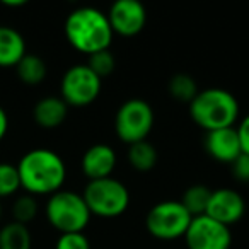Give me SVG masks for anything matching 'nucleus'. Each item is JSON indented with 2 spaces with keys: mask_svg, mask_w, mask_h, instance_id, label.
I'll list each match as a JSON object with an SVG mask.
<instances>
[{
  "mask_svg": "<svg viewBox=\"0 0 249 249\" xmlns=\"http://www.w3.org/2000/svg\"><path fill=\"white\" fill-rule=\"evenodd\" d=\"M21 188L31 196H43L62 190L67 178L63 159L50 149H33L18 164Z\"/></svg>",
  "mask_w": 249,
  "mask_h": 249,
  "instance_id": "f257e3e1",
  "label": "nucleus"
},
{
  "mask_svg": "<svg viewBox=\"0 0 249 249\" xmlns=\"http://www.w3.org/2000/svg\"><path fill=\"white\" fill-rule=\"evenodd\" d=\"M67 41L77 52L92 55V53L109 50L113 41V29L107 16L94 7H80L70 12L65 21Z\"/></svg>",
  "mask_w": 249,
  "mask_h": 249,
  "instance_id": "f03ea898",
  "label": "nucleus"
},
{
  "mask_svg": "<svg viewBox=\"0 0 249 249\" xmlns=\"http://www.w3.org/2000/svg\"><path fill=\"white\" fill-rule=\"evenodd\" d=\"M190 116L205 132L232 128L239 118V103L232 92L212 87L200 90L191 101Z\"/></svg>",
  "mask_w": 249,
  "mask_h": 249,
  "instance_id": "7ed1b4c3",
  "label": "nucleus"
},
{
  "mask_svg": "<svg viewBox=\"0 0 249 249\" xmlns=\"http://www.w3.org/2000/svg\"><path fill=\"white\" fill-rule=\"evenodd\" d=\"M45 212L50 225L56 229L60 234L84 232L92 217L82 195L69 190H60L53 193L48 198Z\"/></svg>",
  "mask_w": 249,
  "mask_h": 249,
  "instance_id": "20e7f679",
  "label": "nucleus"
},
{
  "mask_svg": "<svg viewBox=\"0 0 249 249\" xmlns=\"http://www.w3.org/2000/svg\"><path fill=\"white\" fill-rule=\"evenodd\" d=\"M82 198L90 215H97L103 218L120 217L130 205L128 188L114 178L89 181L84 188Z\"/></svg>",
  "mask_w": 249,
  "mask_h": 249,
  "instance_id": "39448f33",
  "label": "nucleus"
},
{
  "mask_svg": "<svg viewBox=\"0 0 249 249\" xmlns=\"http://www.w3.org/2000/svg\"><path fill=\"white\" fill-rule=\"evenodd\" d=\"M191 217L181 201L166 200L154 205L145 218V227L149 234L160 241H174L184 237L190 227Z\"/></svg>",
  "mask_w": 249,
  "mask_h": 249,
  "instance_id": "423d86ee",
  "label": "nucleus"
},
{
  "mask_svg": "<svg viewBox=\"0 0 249 249\" xmlns=\"http://www.w3.org/2000/svg\"><path fill=\"white\" fill-rule=\"evenodd\" d=\"M154 128V109L143 99H128L114 116V130L121 142L137 143L147 140Z\"/></svg>",
  "mask_w": 249,
  "mask_h": 249,
  "instance_id": "0eeeda50",
  "label": "nucleus"
},
{
  "mask_svg": "<svg viewBox=\"0 0 249 249\" xmlns=\"http://www.w3.org/2000/svg\"><path fill=\"white\" fill-rule=\"evenodd\" d=\"M60 92H62V99L67 103V106H89L99 96L101 79L86 63L73 65L63 73Z\"/></svg>",
  "mask_w": 249,
  "mask_h": 249,
  "instance_id": "6e6552de",
  "label": "nucleus"
},
{
  "mask_svg": "<svg viewBox=\"0 0 249 249\" xmlns=\"http://www.w3.org/2000/svg\"><path fill=\"white\" fill-rule=\"evenodd\" d=\"M184 241L188 249H229L232 244V234L227 225L208 215H200L191 220Z\"/></svg>",
  "mask_w": 249,
  "mask_h": 249,
  "instance_id": "1a4fd4ad",
  "label": "nucleus"
},
{
  "mask_svg": "<svg viewBox=\"0 0 249 249\" xmlns=\"http://www.w3.org/2000/svg\"><path fill=\"white\" fill-rule=\"evenodd\" d=\"M107 21L113 29V35L120 36H137L142 33L147 22V11L137 0H118L109 7Z\"/></svg>",
  "mask_w": 249,
  "mask_h": 249,
  "instance_id": "9d476101",
  "label": "nucleus"
},
{
  "mask_svg": "<svg viewBox=\"0 0 249 249\" xmlns=\"http://www.w3.org/2000/svg\"><path fill=\"white\" fill-rule=\"evenodd\" d=\"M244 212V198L237 191L232 190V188H218V190H212L210 201H208L205 215L231 227L232 224L241 220Z\"/></svg>",
  "mask_w": 249,
  "mask_h": 249,
  "instance_id": "9b49d317",
  "label": "nucleus"
},
{
  "mask_svg": "<svg viewBox=\"0 0 249 249\" xmlns=\"http://www.w3.org/2000/svg\"><path fill=\"white\" fill-rule=\"evenodd\" d=\"M80 167L89 181L111 178L116 167V154L106 143H96L84 152Z\"/></svg>",
  "mask_w": 249,
  "mask_h": 249,
  "instance_id": "f8f14e48",
  "label": "nucleus"
},
{
  "mask_svg": "<svg viewBox=\"0 0 249 249\" xmlns=\"http://www.w3.org/2000/svg\"><path fill=\"white\" fill-rule=\"evenodd\" d=\"M205 150L215 160H218V162L232 164L242 154L237 130L232 126V128L207 132V137H205Z\"/></svg>",
  "mask_w": 249,
  "mask_h": 249,
  "instance_id": "ddd939ff",
  "label": "nucleus"
},
{
  "mask_svg": "<svg viewBox=\"0 0 249 249\" xmlns=\"http://www.w3.org/2000/svg\"><path fill=\"white\" fill-rule=\"evenodd\" d=\"M67 113H69V106L62 97H43L38 101L33 109V116L35 121L41 126V128H58L60 124L65 121Z\"/></svg>",
  "mask_w": 249,
  "mask_h": 249,
  "instance_id": "4468645a",
  "label": "nucleus"
},
{
  "mask_svg": "<svg viewBox=\"0 0 249 249\" xmlns=\"http://www.w3.org/2000/svg\"><path fill=\"white\" fill-rule=\"evenodd\" d=\"M26 55V41L19 31L9 26H0V67H16Z\"/></svg>",
  "mask_w": 249,
  "mask_h": 249,
  "instance_id": "2eb2a0df",
  "label": "nucleus"
},
{
  "mask_svg": "<svg viewBox=\"0 0 249 249\" xmlns=\"http://www.w3.org/2000/svg\"><path fill=\"white\" fill-rule=\"evenodd\" d=\"M33 237L28 225L11 222L0 229V249H31Z\"/></svg>",
  "mask_w": 249,
  "mask_h": 249,
  "instance_id": "dca6fc26",
  "label": "nucleus"
},
{
  "mask_svg": "<svg viewBox=\"0 0 249 249\" xmlns=\"http://www.w3.org/2000/svg\"><path fill=\"white\" fill-rule=\"evenodd\" d=\"M16 70H18V77L21 79V82H24L26 86H38V84H41L46 77V72H48L46 63L39 56L28 55V53L16 65Z\"/></svg>",
  "mask_w": 249,
  "mask_h": 249,
  "instance_id": "f3484780",
  "label": "nucleus"
},
{
  "mask_svg": "<svg viewBox=\"0 0 249 249\" xmlns=\"http://www.w3.org/2000/svg\"><path fill=\"white\" fill-rule=\"evenodd\" d=\"M210 195H212V190L205 186V184H193V186H190L184 191L183 198H181L179 201H181V205L186 208L188 213L195 218V217H200V215L207 213Z\"/></svg>",
  "mask_w": 249,
  "mask_h": 249,
  "instance_id": "a211bd4d",
  "label": "nucleus"
},
{
  "mask_svg": "<svg viewBox=\"0 0 249 249\" xmlns=\"http://www.w3.org/2000/svg\"><path fill=\"white\" fill-rule=\"evenodd\" d=\"M128 160L133 169L140 171V173H147V171L156 167L157 150H156V147L150 142H147V140L132 143L128 149Z\"/></svg>",
  "mask_w": 249,
  "mask_h": 249,
  "instance_id": "6ab92c4d",
  "label": "nucleus"
},
{
  "mask_svg": "<svg viewBox=\"0 0 249 249\" xmlns=\"http://www.w3.org/2000/svg\"><path fill=\"white\" fill-rule=\"evenodd\" d=\"M167 89L173 99L179 101V103H191L196 97V94L200 92L196 86V80L188 73H176L171 77Z\"/></svg>",
  "mask_w": 249,
  "mask_h": 249,
  "instance_id": "aec40b11",
  "label": "nucleus"
},
{
  "mask_svg": "<svg viewBox=\"0 0 249 249\" xmlns=\"http://www.w3.org/2000/svg\"><path fill=\"white\" fill-rule=\"evenodd\" d=\"M21 188L18 166L9 162H0V198H7L18 193Z\"/></svg>",
  "mask_w": 249,
  "mask_h": 249,
  "instance_id": "412c9836",
  "label": "nucleus"
},
{
  "mask_svg": "<svg viewBox=\"0 0 249 249\" xmlns=\"http://www.w3.org/2000/svg\"><path fill=\"white\" fill-rule=\"evenodd\" d=\"M12 215H14V222H19L22 225H28L31 220H35L38 215V201L31 195H24L19 196L14 201L12 207Z\"/></svg>",
  "mask_w": 249,
  "mask_h": 249,
  "instance_id": "4be33fe9",
  "label": "nucleus"
},
{
  "mask_svg": "<svg viewBox=\"0 0 249 249\" xmlns=\"http://www.w3.org/2000/svg\"><path fill=\"white\" fill-rule=\"evenodd\" d=\"M86 65L89 67L99 79H103V77H107L114 72L116 60H114L113 53H111L109 50H103V52L89 55V62H87Z\"/></svg>",
  "mask_w": 249,
  "mask_h": 249,
  "instance_id": "5701e85b",
  "label": "nucleus"
},
{
  "mask_svg": "<svg viewBox=\"0 0 249 249\" xmlns=\"http://www.w3.org/2000/svg\"><path fill=\"white\" fill-rule=\"evenodd\" d=\"M55 249H90V242L84 232L60 234V237L56 239Z\"/></svg>",
  "mask_w": 249,
  "mask_h": 249,
  "instance_id": "b1692460",
  "label": "nucleus"
},
{
  "mask_svg": "<svg viewBox=\"0 0 249 249\" xmlns=\"http://www.w3.org/2000/svg\"><path fill=\"white\" fill-rule=\"evenodd\" d=\"M231 167L235 179L241 183H249V154H241L231 164Z\"/></svg>",
  "mask_w": 249,
  "mask_h": 249,
  "instance_id": "393cba45",
  "label": "nucleus"
},
{
  "mask_svg": "<svg viewBox=\"0 0 249 249\" xmlns=\"http://www.w3.org/2000/svg\"><path fill=\"white\" fill-rule=\"evenodd\" d=\"M235 130H237V137H239V142H241L242 154H249V114L239 123V126Z\"/></svg>",
  "mask_w": 249,
  "mask_h": 249,
  "instance_id": "a878e982",
  "label": "nucleus"
},
{
  "mask_svg": "<svg viewBox=\"0 0 249 249\" xmlns=\"http://www.w3.org/2000/svg\"><path fill=\"white\" fill-rule=\"evenodd\" d=\"M7 132H9V116H7V113H5L4 107L0 106V142L5 139Z\"/></svg>",
  "mask_w": 249,
  "mask_h": 249,
  "instance_id": "bb28decb",
  "label": "nucleus"
},
{
  "mask_svg": "<svg viewBox=\"0 0 249 249\" xmlns=\"http://www.w3.org/2000/svg\"><path fill=\"white\" fill-rule=\"evenodd\" d=\"M2 4L5 5V7H22V5H26L28 4V2H26V0H4V2H2Z\"/></svg>",
  "mask_w": 249,
  "mask_h": 249,
  "instance_id": "cd10ccee",
  "label": "nucleus"
},
{
  "mask_svg": "<svg viewBox=\"0 0 249 249\" xmlns=\"http://www.w3.org/2000/svg\"><path fill=\"white\" fill-rule=\"evenodd\" d=\"M0 220H2V205H0Z\"/></svg>",
  "mask_w": 249,
  "mask_h": 249,
  "instance_id": "c85d7f7f",
  "label": "nucleus"
}]
</instances>
